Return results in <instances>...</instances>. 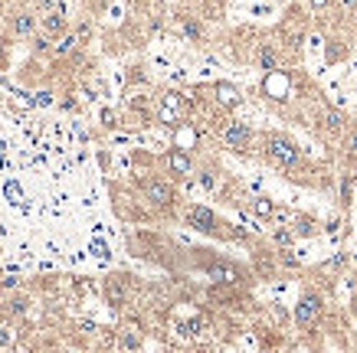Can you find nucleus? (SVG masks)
Wrapping results in <instances>:
<instances>
[{
    "instance_id": "nucleus-4",
    "label": "nucleus",
    "mask_w": 357,
    "mask_h": 353,
    "mask_svg": "<svg viewBox=\"0 0 357 353\" xmlns=\"http://www.w3.org/2000/svg\"><path fill=\"white\" fill-rule=\"evenodd\" d=\"M325 294L318 291V288H305V291L298 294L295 308H292V324L298 327V334H312L318 330V324L325 321Z\"/></svg>"
},
{
    "instance_id": "nucleus-18",
    "label": "nucleus",
    "mask_w": 357,
    "mask_h": 353,
    "mask_svg": "<svg viewBox=\"0 0 357 353\" xmlns=\"http://www.w3.org/2000/svg\"><path fill=\"white\" fill-rule=\"evenodd\" d=\"M180 29H184V36L190 40V43H204V20L200 16H184L180 20Z\"/></svg>"
},
{
    "instance_id": "nucleus-25",
    "label": "nucleus",
    "mask_w": 357,
    "mask_h": 353,
    "mask_svg": "<svg viewBox=\"0 0 357 353\" xmlns=\"http://www.w3.org/2000/svg\"><path fill=\"white\" fill-rule=\"evenodd\" d=\"M220 353H239V350H220Z\"/></svg>"
},
{
    "instance_id": "nucleus-6",
    "label": "nucleus",
    "mask_w": 357,
    "mask_h": 353,
    "mask_svg": "<svg viewBox=\"0 0 357 353\" xmlns=\"http://www.w3.org/2000/svg\"><path fill=\"white\" fill-rule=\"evenodd\" d=\"M217 141H220V147L230 151V154H253L256 144H259V134H256L253 125L230 118V121H226V128L217 134Z\"/></svg>"
},
{
    "instance_id": "nucleus-17",
    "label": "nucleus",
    "mask_w": 357,
    "mask_h": 353,
    "mask_svg": "<svg viewBox=\"0 0 357 353\" xmlns=\"http://www.w3.org/2000/svg\"><path fill=\"white\" fill-rule=\"evenodd\" d=\"M288 229L295 233V239H308V235H318L321 222L315 220V216H308V213H295V220H292V226H288Z\"/></svg>"
},
{
    "instance_id": "nucleus-19",
    "label": "nucleus",
    "mask_w": 357,
    "mask_h": 353,
    "mask_svg": "<svg viewBox=\"0 0 357 353\" xmlns=\"http://www.w3.org/2000/svg\"><path fill=\"white\" fill-rule=\"evenodd\" d=\"M75 46H79V36H75V33H66L60 40V46H53V56H69Z\"/></svg>"
},
{
    "instance_id": "nucleus-8",
    "label": "nucleus",
    "mask_w": 357,
    "mask_h": 353,
    "mask_svg": "<svg viewBox=\"0 0 357 353\" xmlns=\"http://www.w3.org/2000/svg\"><path fill=\"white\" fill-rule=\"evenodd\" d=\"M161 167H164V174L171 176L174 183L197 176V161H194V154H190V151H180V147H171V151L164 154V157H161Z\"/></svg>"
},
{
    "instance_id": "nucleus-1",
    "label": "nucleus",
    "mask_w": 357,
    "mask_h": 353,
    "mask_svg": "<svg viewBox=\"0 0 357 353\" xmlns=\"http://www.w3.org/2000/svg\"><path fill=\"white\" fill-rule=\"evenodd\" d=\"M256 154H259L272 170L292 176V180H298V176H305L312 170L305 151L298 147V141L292 134H285V131H262L259 134V144H256Z\"/></svg>"
},
{
    "instance_id": "nucleus-9",
    "label": "nucleus",
    "mask_w": 357,
    "mask_h": 353,
    "mask_svg": "<svg viewBox=\"0 0 357 353\" xmlns=\"http://www.w3.org/2000/svg\"><path fill=\"white\" fill-rule=\"evenodd\" d=\"M7 27H10V33H14L16 40H33V36H40V10L14 7L7 14Z\"/></svg>"
},
{
    "instance_id": "nucleus-14",
    "label": "nucleus",
    "mask_w": 357,
    "mask_h": 353,
    "mask_svg": "<svg viewBox=\"0 0 357 353\" xmlns=\"http://www.w3.org/2000/svg\"><path fill=\"white\" fill-rule=\"evenodd\" d=\"M243 206L253 213L256 220H262V222H272L275 209H279V203H275V200H269V196H249V200H246Z\"/></svg>"
},
{
    "instance_id": "nucleus-13",
    "label": "nucleus",
    "mask_w": 357,
    "mask_h": 353,
    "mask_svg": "<svg viewBox=\"0 0 357 353\" xmlns=\"http://www.w3.org/2000/svg\"><path fill=\"white\" fill-rule=\"evenodd\" d=\"M125 275H119V278H108L105 281V301L112 304L115 311H121L128 301H132V291H128V285H125Z\"/></svg>"
},
{
    "instance_id": "nucleus-11",
    "label": "nucleus",
    "mask_w": 357,
    "mask_h": 353,
    "mask_svg": "<svg viewBox=\"0 0 357 353\" xmlns=\"http://www.w3.org/2000/svg\"><path fill=\"white\" fill-rule=\"evenodd\" d=\"M40 33L46 40H62L69 33V20L62 16V10H49V14H40Z\"/></svg>"
},
{
    "instance_id": "nucleus-7",
    "label": "nucleus",
    "mask_w": 357,
    "mask_h": 353,
    "mask_svg": "<svg viewBox=\"0 0 357 353\" xmlns=\"http://www.w3.org/2000/svg\"><path fill=\"white\" fill-rule=\"evenodd\" d=\"M347 128H351V118L344 115L341 108L321 105V108L315 112V131H318V138H325L331 144H341V138Z\"/></svg>"
},
{
    "instance_id": "nucleus-22",
    "label": "nucleus",
    "mask_w": 357,
    "mask_h": 353,
    "mask_svg": "<svg viewBox=\"0 0 357 353\" xmlns=\"http://www.w3.org/2000/svg\"><path fill=\"white\" fill-rule=\"evenodd\" d=\"M10 314H27V301L23 298H14L10 301Z\"/></svg>"
},
{
    "instance_id": "nucleus-2",
    "label": "nucleus",
    "mask_w": 357,
    "mask_h": 353,
    "mask_svg": "<svg viewBox=\"0 0 357 353\" xmlns=\"http://www.w3.org/2000/svg\"><path fill=\"white\" fill-rule=\"evenodd\" d=\"M180 222L190 226L194 233L210 235V239H220V242H249V235L243 233L239 226L226 222L217 209H210L204 203H184L180 206Z\"/></svg>"
},
{
    "instance_id": "nucleus-12",
    "label": "nucleus",
    "mask_w": 357,
    "mask_h": 353,
    "mask_svg": "<svg viewBox=\"0 0 357 353\" xmlns=\"http://www.w3.org/2000/svg\"><path fill=\"white\" fill-rule=\"evenodd\" d=\"M210 92H213V105H220L223 112H233V108L243 105V95H239V88L233 82H213Z\"/></svg>"
},
{
    "instance_id": "nucleus-24",
    "label": "nucleus",
    "mask_w": 357,
    "mask_h": 353,
    "mask_svg": "<svg viewBox=\"0 0 357 353\" xmlns=\"http://www.w3.org/2000/svg\"><path fill=\"white\" fill-rule=\"evenodd\" d=\"M102 353H121V350H102Z\"/></svg>"
},
{
    "instance_id": "nucleus-5",
    "label": "nucleus",
    "mask_w": 357,
    "mask_h": 353,
    "mask_svg": "<svg viewBox=\"0 0 357 353\" xmlns=\"http://www.w3.org/2000/svg\"><path fill=\"white\" fill-rule=\"evenodd\" d=\"M305 36H308V10L305 7H288L285 10V20L275 29V40L282 43V49L288 56H298Z\"/></svg>"
},
{
    "instance_id": "nucleus-16",
    "label": "nucleus",
    "mask_w": 357,
    "mask_h": 353,
    "mask_svg": "<svg viewBox=\"0 0 357 353\" xmlns=\"http://www.w3.org/2000/svg\"><path fill=\"white\" fill-rule=\"evenodd\" d=\"M141 343H145V334L138 327H121L119 330V350L121 353H141Z\"/></svg>"
},
{
    "instance_id": "nucleus-3",
    "label": "nucleus",
    "mask_w": 357,
    "mask_h": 353,
    "mask_svg": "<svg viewBox=\"0 0 357 353\" xmlns=\"http://www.w3.org/2000/svg\"><path fill=\"white\" fill-rule=\"evenodd\" d=\"M138 193H141L145 206H151L158 216H180V190L167 174H141Z\"/></svg>"
},
{
    "instance_id": "nucleus-15",
    "label": "nucleus",
    "mask_w": 357,
    "mask_h": 353,
    "mask_svg": "<svg viewBox=\"0 0 357 353\" xmlns=\"http://www.w3.org/2000/svg\"><path fill=\"white\" fill-rule=\"evenodd\" d=\"M341 154H344V161H347V167H351V174L357 170V118H351V128L344 131L341 138Z\"/></svg>"
},
{
    "instance_id": "nucleus-23",
    "label": "nucleus",
    "mask_w": 357,
    "mask_h": 353,
    "mask_svg": "<svg viewBox=\"0 0 357 353\" xmlns=\"http://www.w3.org/2000/svg\"><path fill=\"white\" fill-rule=\"evenodd\" d=\"M341 3H344V10H347V14L357 16V0H341Z\"/></svg>"
},
{
    "instance_id": "nucleus-21",
    "label": "nucleus",
    "mask_w": 357,
    "mask_h": 353,
    "mask_svg": "<svg viewBox=\"0 0 357 353\" xmlns=\"http://www.w3.org/2000/svg\"><path fill=\"white\" fill-rule=\"evenodd\" d=\"M0 343H3V347H10V343H14V334H10V324H7V321H0Z\"/></svg>"
},
{
    "instance_id": "nucleus-20",
    "label": "nucleus",
    "mask_w": 357,
    "mask_h": 353,
    "mask_svg": "<svg viewBox=\"0 0 357 353\" xmlns=\"http://www.w3.org/2000/svg\"><path fill=\"white\" fill-rule=\"evenodd\" d=\"M334 7H338V0H312L315 14H328V10H334Z\"/></svg>"
},
{
    "instance_id": "nucleus-10",
    "label": "nucleus",
    "mask_w": 357,
    "mask_h": 353,
    "mask_svg": "<svg viewBox=\"0 0 357 353\" xmlns=\"http://www.w3.org/2000/svg\"><path fill=\"white\" fill-rule=\"evenodd\" d=\"M197 183L207 193H220L226 196V170L217 164H197Z\"/></svg>"
},
{
    "instance_id": "nucleus-26",
    "label": "nucleus",
    "mask_w": 357,
    "mask_h": 353,
    "mask_svg": "<svg viewBox=\"0 0 357 353\" xmlns=\"http://www.w3.org/2000/svg\"><path fill=\"white\" fill-rule=\"evenodd\" d=\"M7 3H16V0H7Z\"/></svg>"
}]
</instances>
